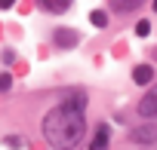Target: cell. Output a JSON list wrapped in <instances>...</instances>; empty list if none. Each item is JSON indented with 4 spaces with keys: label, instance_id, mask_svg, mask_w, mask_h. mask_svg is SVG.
Returning <instances> with one entry per match:
<instances>
[{
    "label": "cell",
    "instance_id": "1",
    "mask_svg": "<svg viewBox=\"0 0 157 150\" xmlns=\"http://www.w3.org/2000/svg\"><path fill=\"white\" fill-rule=\"evenodd\" d=\"M40 132L52 150H77L86 138V107H77L62 98L43 113Z\"/></svg>",
    "mask_w": 157,
    "mask_h": 150
},
{
    "label": "cell",
    "instance_id": "2",
    "mask_svg": "<svg viewBox=\"0 0 157 150\" xmlns=\"http://www.w3.org/2000/svg\"><path fill=\"white\" fill-rule=\"evenodd\" d=\"M129 141L139 144V147H151V144H157V123H154V120H145V123L132 126V129H129Z\"/></svg>",
    "mask_w": 157,
    "mask_h": 150
},
{
    "label": "cell",
    "instance_id": "3",
    "mask_svg": "<svg viewBox=\"0 0 157 150\" xmlns=\"http://www.w3.org/2000/svg\"><path fill=\"white\" fill-rule=\"evenodd\" d=\"M80 31H77V28H56L52 31V46L56 49H77V46H80Z\"/></svg>",
    "mask_w": 157,
    "mask_h": 150
},
{
    "label": "cell",
    "instance_id": "4",
    "mask_svg": "<svg viewBox=\"0 0 157 150\" xmlns=\"http://www.w3.org/2000/svg\"><path fill=\"white\" fill-rule=\"evenodd\" d=\"M139 116H142V120H157V83H151V89L142 95V101H139Z\"/></svg>",
    "mask_w": 157,
    "mask_h": 150
},
{
    "label": "cell",
    "instance_id": "5",
    "mask_svg": "<svg viewBox=\"0 0 157 150\" xmlns=\"http://www.w3.org/2000/svg\"><path fill=\"white\" fill-rule=\"evenodd\" d=\"M108 147H111V126H108V123H99L96 132H93L90 150H108Z\"/></svg>",
    "mask_w": 157,
    "mask_h": 150
},
{
    "label": "cell",
    "instance_id": "6",
    "mask_svg": "<svg viewBox=\"0 0 157 150\" xmlns=\"http://www.w3.org/2000/svg\"><path fill=\"white\" fill-rule=\"evenodd\" d=\"M132 83L136 86H151L154 83V64H136L132 67Z\"/></svg>",
    "mask_w": 157,
    "mask_h": 150
},
{
    "label": "cell",
    "instance_id": "7",
    "mask_svg": "<svg viewBox=\"0 0 157 150\" xmlns=\"http://www.w3.org/2000/svg\"><path fill=\"white\" fill-rule=\"evenodd\" d=\"M68 6H71V0H37V9H43L49 16H62Z\"/></svg>",
    "mask_w": 157,
    "mask_h": 150
},
{
    "label": "cell",
    "instance_id": "8",
    "mask_svg": "<svg viewBox=\"0 0 157 150\" xmlns=\"http://www.w3.org/2000/svg\"><path fill=\"white\" fill-rule=\"evenodd\" d=\"M111 3V12H117V16H126V12H136L145 0H108Z\"/></svg>",
    "mask_w": 157,
    "mask_h": 150
},
{
    "label": "cell",
    "instance_id": "9",
    "mask_svg": "<svg viewBox=\"0 0 157 150\" xmlns=\"http://www.w3.org/2000/svg\"><path fill=\"white\" fill-rule=\"evenodd\" d=\"M90 22H93L96 28H108V25H111V12H108V9H93V12H90Z\"/></svg>",
    "mask_w": 157,
    "mask_h": 150
},
{
    "label": "cell",
    "instance_id": "10",
    "mask_svg": "<svg viewBox=\"0 0 157 150\" xmlns=\"http://www.w3.org/2000/svg\"><path fill=\"white\" fill-rule=\"evenodd\" d=\"M65 101H71V104H77V107H86V101H90V98H86V92H83V89H71V92L65 95Z\"/></svg>",
    "mask_w": 157,
    "mask_h": 150
},
{
    "label": "cell",
    "instance_id": "11",
    "mask_svg": "<svg viewBox=\"0 0 157 150\" xmlns=\"http://www.w3.org/2000/svg\"><path fill=\"white\" fill-rule=\"evenodd\" d=\"M3 144H6L10 150H22V147H25V138H22V135H6Z\"/></svg>",
    "mask_w": 157,
    "mask_h": 150
},
{
    "label": "cell",
    "instance_id": "12",
    "mask_svg": "<svg viewBox=\"0 0 157 150\" xmlns=\"http://www.w3.org/2000/svg\"><path fill=\"white\" fill-rule=\"evenodd\" d=\"M13 83H16V80H13V73H10V70H0V92H10Z\"/></svg>",
    "mask_w": 157,
    "mask_h": 150
},
{
    "label": "cell",
    "instance_id": "13",
    "mask_svg": "<svg viewBox=\"0 0 157 150\" xmlns=\"http://www.w3.org/2000/svg\"><path fill=\"white\" fill-rule=\"evenodd\" d=\"M148 34H151V22L148 19H139L136 22V37H148Z\"/></svg>",
    "mask_w": 157,
    "mask_h": 150
},
{
    "label": "cell",
    "instance_id": "14",
    "mask_svg": "<svg viewBox=\"0 0 157 150\" xmlns=\"http://www.w3.org/2000/svg\"><path fill=\"white\" fill-rule=\"evenodd\" d=\"M0 61H3V64H13V61H16V52H13V49H3V52H0Z\"/></svg>",
    "mask_w": 157,
    "mask_h": 150
},
{
    "label": "cell",
    "instance_id": "15",
    "mask_svg": "<svg viewBox=\"0 0 157 150\" xmlns=\"http://www.w3.org/2000/svg\"><path fill=\"white\" fill-rule=\"evenodd\" d=\"M10 6H16V0H0V9H10Z\"/></svg>",
    "mask_w": 157,
    "mask_h": 150
},
{
    "label": "cell",
    "instance_id": "16",
    "mask_svg": "<svg viewBox=\"0 0 157 150\" xmlns=\"http://www.w3.org/2000/svg\"><path fill=\"white\" fill-rule=\"evenodd\" d=\"M151 61H157V46H154V49H151Z\"/></svg>",
    "mask_w": 157,
    "mask_h": 150
},
{
    "label": "cell",
    "instance_id": "17",
    "mask_svg": "<svg viewBox=\"0 0 157 150\" xmlns=\"http://www.w3.org/2000/svg\"><path fill=\"white\" fill-rule=\"evenodd\" d=\"M151 9H154V12H157V0H154V3H151Z\"/></svg>",
    "mask_w": 157,
    "mask_h": 150
}]
</instances>
